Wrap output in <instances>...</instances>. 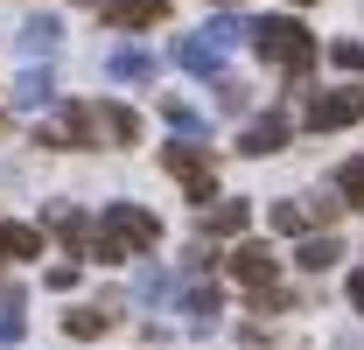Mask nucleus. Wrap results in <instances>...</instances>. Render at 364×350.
Masks as SVG:
<instances>
[{"label": "nucleus", "mask_w": 364, "mask_h": 350, "mask_svg": "<svg viewBox=\"0 0 364 350\" xmlns=\"http://www.w3.org/2000/svg\"><path fill=\"white\" fill-rule=\"evenodd\" d=\"M98 133H105L112 147H134L140 140V112L134 105H98Z\"/></svg>", "instance_id": "obj_14"}, {"label": "nucleus", "mask_w": 364, "mask_h": 350, "mask_svg": "<svg viewBox=\"0 0 364 350\" xmlns=\"http://www.w3.org/2000/svg\"><path fill=\"white\" fill-rule=\"evenodd\" d=\"M134 295H140V302H168V295H176V280H168L161 266H147V273L134 280Z\"/></svg>", "instance_id": "obj_24"}, {"label": "nucleus", "mask_w": 364, "mask_h": 350, "mask_svg": "<svg viewBox=\"0 0 364 350\" xmlns=\"http://www.w3.org/2000/svg\"><path fill=\"white\" fill-rule=\"evenodd\" d=\"M7 98H14V112H49V105H56V78H49L43 63H28V70L14 78Z\"/></svg>", "instance_id": "obj_6"}, {"label": "nucleus", "mask_w": 364, "mask_h": 350, "mask_svg": "<svg viewBox=\"0 0 364 350\" xmlns=\"http://www.w3.org/2000/svg\"><path fill=\"white\" fill-rule=\"evenodd\" d=\"M336 211H343V203H273L267 218H273V231H294V238H309V224H329L336 218Z\"/></svg>", "instance_id": "obj_11"}, {"label": "nucleus", "mask_w": 364, "mask_h": 350, "mask_svg": "<svg viewBox=\"0 0 364 350\" xmlns=\"http://www.w3.org/2000/svg\"><path fill=\"white\" fill-rule=\"evenodd\" d=\"M14 43H21V56H28V63H43V56H56V43H63V21H56V14H28Z\"/></svg>", "instance_id": "obj_7"}, {"label": "nucleus", "mask_w": 364, "mask_h": 350, "mask_svg": "<svg viewBox=\"0 0 364 350\" xmlns=\"http://www.w3.org/2000/svg\"><path fill=\"white\" fill-rule=\"evenodd\" d=\"M350 302H358V308H364V273H350Z\"/></svg>", "instance_id": "obj_28"}, {"label": "nucleus", "mask_w": 364, "mask_h": 350, "mask_svg": "<svg viewBox=\"0 0 364 350\" xmlns=\"http://www.w3.org/2000/svg\"><path fill=\"white\" fill-rule=\"evenodd\" d=\"M21 329H28V315H21V287H7V295H0V344H21Z\"/></svg>", "instance_id": "obj_22"}, {"label": "nucleus", "mask_w": 364, "mask_h": 350, "mask_svg": "<svg viewBox=\"0 0 364 350\" xmlns=\"http://www.w3.org/2000/svg\"><path fill=\"white\" fill-rule=\"evenodd\" d=\"M176 63L189 70V78H218V70H225V49L210 43V36H182V43H176Z\"/></svg>", "instance_id": "obj_10"}, {"label": "nucleus", "mask_w": 364, "mask_h": 350, "mask_svg": "<svg viewBox=\"0 0 364 350\" xmlns=\"http://www.w3.org/2000/svg\"><path fill=\"white\" fill-rule=\"evenodd\" d=\"M329 63H336V70H364V43H336Z\"/></svg>", "instance_id": "obj_27"}, {"label": "nucleus", "mask_w": 364, "mask_h": 350, "mask_svg": "<svg viewBox=\"0 0 364 350\" xmlns=\"http://www.w3.org/2000/svg\"><path fill=\"white\" fill-rule=\"evenodd\" d=\"M245 218H252L245 203H218V211H203V231H210V238H238Z\"/></svg>", "instance_id": "obj_20"}, {"label": "nucleus", "mask_w": 364, "mask_h": 350, "mask_svg": "<svg viewBox=\"0 0 364 350\" xmlns=\"http://www.w3.org/2000/svg\"><path fill=\"white\" fill-rule=\"evenodd\" d=\"M280 147H287V120H280V112H267V120H252V127L238 133V154H252V161H267Z\"/></svg>", "instance_id": "obj_8"}, {"label": "nucleus", "mask_w": 364, "mask_h": 350, "mask_svg": "<svg viewBox=\"0 0 364 350\" xmlns=\"http://www.w3.org/2000/svg\"><path fill=\"white\" fill-rule=\"evenodd\" d=\"M0 253H7V260H36V253H43V231H36V224H0Z\"/></svg>", "instance_id": "obj_17"}, {"label": "nucleus", "mask_w": 364, "mask_h": 350, "mask_svg": "<svg viewBox=\"0 0 364 350\" xmlns=\"http://www.w3.org/2000/svg\"><path fill=\"white\" fill-rule=\"evenodd\" d=\"M154 238H161L154 211H140V203H105V218L91 231V260H140V253H154Z\"/></svg>", "instance_id": "obj_1"}, {"label": "nucleus", "mask_w": 364, "mask_h": 350, "mask_svg": "<svg viewBox=\"0 0 364 350\" xmlns=\"http://www.w3.org/2000/svg\"><path fill=\"white\" fill-rule=\"evenodd\" d=\"M336 196H343L350 211H364V154H350V161L336 169Z\"/></svg>", "instance_id": "obj_21"}, {"label": "nucleus", "mask_w": 364, "mask_h": 350, "mask_svg": "<svg viewBox=\"0 0 364 350\" xmlns=\"http://www.w3.org/2000/svg\"><path fill=\"white\" fill-rule=\"evenodd\" d=\"M0 260H7V253H0Z\"/></svg>", "instance_id": "obj_31"}, {"label": "nucleus", "mask_w": 364, "mask_h": 350, "mask_svg": "<svg viewBox=\"0 0 364 350\" xmlns=\"http://www.w3.org/2000/svg\"><path fill=\"white\" fill-rule=\"evenodd\" d=\"M231 273H238L252 295H267V287H273V273H280V260H273L267 245H238V253H231Z\"/></svg>", "instance_id": "obj_9"}, {"label": "nucleus", "mask_w": 364, "mask_h": 350, "mask_svg": "<svg viewBox=\"0 0 364 350\" xmlns=\"http://www.w3.org/2000/svg\"><path fill=\"white\" fill-rule=\"evenodd\" d=\"M77 7H105V0H77Z\"/></svg>", "instance_id": "obj_29"}, {"label": "nucleus", "mask_w": 364, "mask_h": 350, "mask_svg": "<svg viewBox=\"0 0 364 350\" xmlns=\"http://www.w3.org/2000/svg\"><path fill=\"white\" fill-rule=\"evenodd\" d=\"M245 98H252V91L238 85V78H225V70H218V112H245Z\"/></svg>", "instance_id": "obj_26"}, {"label": "nucleus", "mask_w": 364, "mask_h": 350, "mask_svg": "<svg viewBox=\"0 0 364 350\" xmlns=\"http://www.w3.org/2000/svg\"><path fill=\"white\" fill-rule=\"evenodd\" d=\"M343 260V245L322 231V238H301V253H294V266H309V273H329V266Z\"/></svg>", "instance_id": "obj_18"}, {"label": "nucleus", "mask_w": 364, "mask_h": 350, "mask_svg": "<svg viewBox=\"0 0 364 350\" xmlns=\"http://www.w3.org/2000/svg\"><path fill=\"white\" fill-rule=\"evenodd\" d=\"M105 70H112L119 85H140V78H154V56L127 43V49H112V56H105Z\"/></svg>", "instance_id": "obj_15"}, {"label": "nucleus", "mask_w": 364, "mask_h": 350, "mask_svg": "<svg viewBox=\"0 0 364 350\" xmlns=\"http://www.w3.org/2000/svg\"><path fill=\"white\" fill-rule=\"evenodd\" d=\"M63 329H70L77 344H91V336H105V329H112V308H70V315H63Z\"/></svg>", "instance_id": "obj_19"}, {"label": "nucleus", "mask_w": 364, "mask_h": 350, "mask_svg": "<svg viewBox=\"0 0 364 350\" xmlns=\"http://www.w3.org/2000/svg\"><path fill=\"white\" fill-rule=\"evenodd\" d=\"M105 14H112V28H154V21H168V0H105Z\"/></svg>", "instance_id": "obj_12"}, {"label": "nucleus", "mask_w": 364, "mask_h": 350, "mask_svg": "<svg viewBox=\"0 0 364 350\" xmlns=\"http://www.w3.org/2000/svg\"><path fill=\"white\" fill-rule=\"evenodd\" d=\"M182 315H189V329H210V322L225 315L218 287H210V280H189V287H182Z\"/></svg>", "instance_id": "obj_13"}, {"label": "nucleus", "mask_w": 364, "mask_h": 350, "mask_svg": "<svg viewBox=\"0 0 364 350\" xmlns=\"http://www.w3.org/2000/svg\"><path fill=\"white\" fill-rule=\"evenodd\" d=\"M161 169L176 175L182 189H189V203H218V169H210V154L203 147H189V140H176V147H161Z\"/></svg>", "instance_id": "obj_3"}, {"label": "nucleus", "mask_w": 364, "mask_h": 350, "mask_svg": "<svg viewBox=\"0 0 364 350\" xmlns=\"http://www.w3.org/2000/svg\"><path fill=\"white\" fill-rule=\"evenodd\" d=\"M43 147H91L98 140V105H63V112H49L43 127H36Z\"/></svg>", "instance_id": "obj_4"}, {"label": "nucleus", "mask_w": 364, "mask_h": 350, "mask_svg": "<svg viewBox=\"0 0 364 350\" xmlns=\"http://www.w3.org/2000/svg\"><path fill=\"white\" fill-rule=\"evenodd\" d=\"M161 112H168V127H176V133H203V112L182 105V98H161Z\"/></svg>", "instance_id": "obj_25"}, {"label": "nucleus", "mask_w": 364, "mask_h": 350, "mask_svg": "<svg viewBox=\"0 0 364 350\" xmlns=\"http://www.w3.org/2000/svg\"><path fill=\"white\" fill-rule=\"evenodd\" d=\"M358 120H364V85H343V91H316V98H309V127H316V133L358 127Z\"/></svg>", "instance_id": "obj_5"}, {"label": "nucleus", "mask_w": 364, "mask_h": 350, "mask_svg": "<svg viewBox=\"0 0 364 350\" xmlns=\"http://www.w3.org/2000/svg\"><path fill=\"white\" fill-rule=\"evenodd\" d=\"M203 36H210V43H218V49H231V43H245L252 28H245L238 14H210V28H203Z\"/></svg>", "instance_id": "obj_23"}, {"label": "nucleus", "mask_w": 364, "mask_h": 350, "mask_svg": "<svg viewBox=\"0 0 364 350\" xmlns=\"http://www.w3.org/2000/svg\"><path fill=\"white\" fill-rule=\"evenodd\" d=\"M252 49H259V63L287 70V78H309V70H316V36H309L294 14H267V21H252Z\"/></svg>", "instance_id": "obj_2"}, {"label": "nucleus", "mask_w": 364, "mask_h": 350, "mask_svg": "<svg viewBox=\"0 0 364 350\" xmlns=\"http://www.w3.org/2000/svg\"><path fill=\"white\" fill-rule=\"evenodd\" d=\"M49 231H56V238H63L70 253H77V245H85V238H91L85 211H70V203H49Z\"/></svg>", "instance_id": "obj_16"}, {"label": "nucleus", "mask_w": 364, "mask_h": 350, "mask_svg": "<svg viewBox=\"0 0 364 350\" xmlns=\"http://www.w3.org/2000/svg\"><path fill=\"white\" fill-rule=\"evenodd\" d=\"M294 7H309V0H294Z\"/></svg>", "instance_id": "obj_30"}]
</instances>
